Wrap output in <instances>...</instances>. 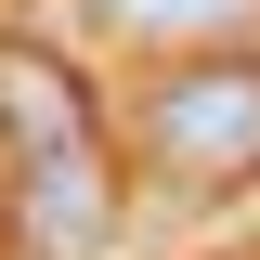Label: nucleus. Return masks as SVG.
Wrapping results in <instances>:
<instances>
[{
    "mask_svg": "<svg viewBox=\"0 0 260 260\" xmlns=\"http://www.w3.org/2000/svg\"><path fill=\"white\" fill-rule=\"evenodd\" d=\"M0 221L26 260H104L117 234V143L52 39H0Z\"/></svg>",
    "mask_w": 260,
    "mask_h": 260,
    "instance_id": "obj_1",
    "label": "nucleus"
},
{
    "mask_svg": "<svg viewBox=\"0 0 260 260\" xmlns=\"http://www.w3.org/2000/svg\"><path fill=\"white\" fill-rule=\"evenodd\" d=\"M143 169L182 195L260 182V52H195L143 91Z\"/></svg>",
    "mask_w": 260,
    "mask_h": 260,
    "instance_id": "obj_2",
    "label": "nucleus"
},
{
    "mask_svg": "<svg viewBox=\"0 0 260 260\" xmlns=\"http://www.w3.org/2000/svg\"><path fill=\"white\" fill-rule=\"evenodd\" d=\"M117 39H221L234 52V26H260V0H91Z\"/></svg>",
    "mask_w": 260,
    "mask_h": 260,
    "instance_id": "obj_3",
    "label": "nucleus"
}]
</instances>
